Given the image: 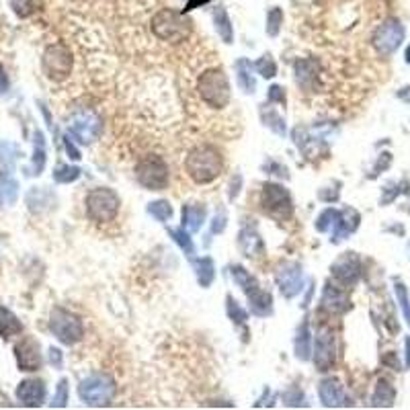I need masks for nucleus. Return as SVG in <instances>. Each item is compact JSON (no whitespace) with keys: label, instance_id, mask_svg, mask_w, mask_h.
Wrapping results in <instances>:
<instances>
[{"label":"nucleus","instance_id":"nucleus-1","mask_svg":"<svg viewBox=\"0 0 410 410\" xmlns=\"http://www.w3.org/2000/svg\"><path fill=\"white\" fill-rule=\"evenodd\" d=\"M185 171L191 176V181L197 185H207L214 183L217 176L224 171V158L222 152L210 146V144H201L195 146L189 156L185 160Z\"/></svg>","mask_w":410,"mask_h":410},{"label":"nucleus","instance_id":"nucleus-2","mask_svg":"<svg viewBox=\"0 0 410 410\" xmlns=\"http://www.w3.org/2000/svg\"><path fill=\"white\" fill-rule=\"evenodd\" d=\"M118 394L115 380L109 373H93L79 386L80 400L89 406H109Z\"/></svg>","mask_w":410,"mask_h":410},{"label":"nucleus","instance_id":"nucleus-3","mask_svg":"<svg viewBox=\"0 0 410 410\" xmlns=\"http://www.w3.org/2000/svg\"><path fill=\"white\" fill-rule=\"evenodd\" d=\"M197 91L199 97L214 109H224L230 103V80L222 68L205 70L197 82Z\"/></svg>","mask_w":410,"mask_h":410},{"label":"nucleus","instance_id":"nucleus-4","mask_svg":"<svg viewBox=\"0 0 410 410\" xmlns=\"http://www.w3.org/2000/svg\"><path fill=\"white\" fill-rule=\"evenodd\" d=\"M152 31L158 40L169 41V43H181L189 38L191 23H189V19H185V15L176 13V11L162 8L152 19Z\"/></svg>","mask_w":410,"mask_h":410},{"label":"nucleus","instance_id":"nucleus-5","mask_svg":"<svg viewBox=\"0 0 410 410\" xmlns=\"http://www.w3.org/2000/svg\"><path fill=\"white\" fill-rule=\"evenodd\" d=\"M261 207L275 222H287L293 215L292 195L283 185L277 183H265L261 191Z\"/></svg>","mask_w":410,"mask_h":410},{"label":"nucleus","instance_id":"nucleus-6","mask_svg":"<svg viewBox=\"0 0 410 410\" xmlns=\"http://www.w3.org/2000/svg\"><path fill=\"white\" fill-rule=\"evenodd\" d=\"M84 205H86V215H89L93 222L103 224V222L115 220L121 201H119V195L113 189H109V187H98V189H93V191L86 195Z\"/></svg>","mask_w":410,"mask_h":410},{"label":"nucleus","instance_id":"nucleus-7","mask_svg":"<svg viewBox=\"0 0 410 410\" xmlns=\"http://www.w3.org/2000/svg\"><path fill=\"white\" fill-rule=\"evenodd\" d=\"M50 331L64 345H76L84 336V324L76 314L68 312L64 308H54L50 316Z\"/></svg>","mask_w":410,"mask_h":410},{"label":"nucleus","instance_id":"nucleus-8","mask_svg":"<svg viewBox=\"0 0 410 410\" xmlns=\"http://www.w3.org/2000/svg\"><path fill=\"white\" fill-rule=\"evenodd\" d=\"M137 183L150 191H162L169 187V164L160 156H146L136 166Z\"/></svg>","mask_w":410,"mask_h":410},{"label":"nucleus","instance_id":"nucleus-9","mask_svg":"<svg viewBox=\"0 0 410 410\" xmlns=\"http://www.w3.org/2000/svg\"><path fill=\"white\" fill-rule=\"evenodd\" d=\"M68 134L76 137L80 144H93L103 134V119L93 109H79L70 115Z\"/></svg>","mask_w":410,"mask_h":410},{"label":"nucleus","instance_id":"nucleus-10","mask_svg":"<svg viewBox=\"0 0 410 410\" xmlns=\"http://www.w3.org/2000/svg\"><path fill=\"white\" fill-rule=\"evenodd\" d=\"M41 66H43V72H45L47 79L62 82V80L68 79L70 72H72V54L64 43L50 45L43 54Z\"/></svg>","mask_w":410,"mask_h":410},{"label":"nucleus","instance_id":"nucleus-11","mask_svg":"<svg viewBox=\"0 0 410 410\" xmlns=\"http://www.w3.org/2000/svg\"><path fill=\"white\" fill-rule=\"evenodd\" d=\"M404 41V27L398 19H386L375 31H373V38L371 43L375 47L377 54L382 56H392Z\"/></svg>","mask_w":410,"mask_h":410},{"label":"nucleus","instance_id":"nucleus-12","mask_svg":"<svg viewBox=\"0 0 410 410\" xmlns=\"http://www.w3.org/2000/svg\"><path fill=\"white\" fill-rule=\"evenodd\" d=\"M275 281L279 285V290L283 293V297L292 300L297 293L304 290V273H302V265L295 261H283L277 265L275 269Z\"/></svg>","mask_w":410,"mask_h":410},{"label":"nucleus","instance_id":"nucleus-13","mask_svg":"<svg viewBox=\"0 0 410 410\" xmlns=\"http://www.w3.org/2000/svg\"><path fill=\"white\" fill-rule=\"evenodd\" d=\"M312 359L318 371L332 370V365L336 361V345H334V334L331 329H320L316 332Z\"/></svg>","mask_w":410,"mask_h":410},{"label":"nucleus","instance_id":"nucleus-14","mask_svg":"<svg viewBox=\"0 0 410 410\" xmlns=\"http://www.w3.org/2000/svg\"><path fill=\"white\" fill-rule=\"evenodd\" d=\"M331 273L334 281H338L345 287H351L361 277V258L357 256V253H345L332 263Z\"/></svg>","mask_w":410,"mask_h":410},{"label":"nucleus","instance_id":"nucleus-15","mask_svg":"<svg viewBox=\"0 0 410 410\" xmlns=\"http://www.w3.org/2000/svg\"><path fill=\"white\" fill-rule=\"evenodd\" d=\"M15 359L21 371H38L43 363L40 351V343L31 336L21 338L15 345Z\"/></svg>","mask_w":410,"mask_h":410},{"label":"nucleus","instance_id":"nucleus-16","mask_svg":"<svg viewBox=\"0 0 410 410\" xmlns=\"http://www.w3.org/2000/svg\"><path fill=\"white\" fill-rule=\"evenodd\" d=\"M318 396H320V402L326 409H338V406H349L351 404V398H347L343 384L334 377H326V380L320 382Z\"/></svg>","mask_w":410,"mask_h":410},{"label":"nucleus","instance_id":"nucleus-17","mask_svg":"<svg viewBox=\"0 0 410 410\" xmlns=\"http://www.w3.org/2000/svg\"><path fill=\"white\" fill-rule=\"evenodd\" d=\"M17 400L27 409H38L45 400V386L41 380H23L17 386Z\"/></svg>","mask_w":410,"mask_h":410},{"label":"nucleus","instance_id":"nucleus-18","mask_svg":"<svg viewBox=\"0 0 410 410\" xmlns=\"http://www.w3.org/2000/svg\"><path fill=\"white\" fill-rule=\"evenodd\" d=\"M320 306L326 314H345L351 308V297L349 293L341 287H332L326 285L324 292H322V300H320Z\"/></svg>","mask_w":410,"mask_h":410},{"label":"nucleus","instance_id":"nucleus-19","mask_svg":"<svg viewBox=\"0 0 410 410\" xmlns=\"http://www.w3.org/2000/svg\"><path fill=\"white\" fill-rule=\"evenodd\" d=\"M359 222H361V215L357 210H353V207H347V210H343L338 217H336V222H334V232H332L331 242L332 244H338V242H343L345 238L349 234H353L357 228H359Z\"/></svg>","mask_w":410,"mask_h":410},{"label":"nucleus","instance_id":"nucleus-20","mask_svg":"<svg viewBox=\"0 0 410 410\" xmlns=\"http://www.w3.org/2000/svg\"><path fill=\"white\" fill-rule=\"evenodd\" d=\"M238 249L249 258H261L265 254V242L254 226H244L238 234Z\"/></svg>","mask_w":410,"mask_h":410},{"label":"nucleus","instance_id":"nucleus-21","mask_svg":"<svg viewBox=\"0 0 410 410\" xmlns=\"http://www.w3.org/2000/svg\"><path fill=\"white\" fill-rule=\"evenodd\" d=\"M295 80L304 91H314L318 84V62L316 59H297L295 62Z\"/></svg>","mask_w":410,"mask_h":410},{"label":"nucleus","instance_id":"nucleus-22","mask_svg":"<svg viewBox=\"0 0 410 410\" xmlns=\"http://www.w3.org/2000/svg\"><path fill=\"white\" fill-rule=\"evenodd\" d=\"M246 297H249V306H251V312L254 316H261V318L271 316V312H273V297H271V293L261 290V285H256L254 290L246 293Z\"/></svg>","mask_w":410,"mask_h":410},{"label":"nucleus","instance_id":"nucleus-23","mask_svg":"<svg viewBox=\"0 0 410 410\" xmlns=\"http://www.w3.org/2000/svg\"><path fill=\"white\" fill-rule=\"evenodd\" d=\"M207 217V210L205 205L199 203H189L183 207V228H187L189 232H199L203 222Z\"/></svg>","mask_w":410,"mask_h":410},{"label":"nucleus","instance_id":"nucleus-24","mask_svg":"<svg viewBox=\"0 0 410 410\" xmlns=\"http://www.w3.org/2000/svg\"><path fill=\"white\" fill-rule=\"evenodd\" d=\"M396 400V390L388 380H377L375 390L371 396V406L375 409H390Z\"/></svg>","mask_w":410,"mask_h":410},{"label":"nucleus","instance_id":"nucleus-25","mask_svg":"<svg viewBox=\"0 0 410 410\" xmlns=\"http://www.w3.org/2000/svg\"><path fill=\"white\" fill-rule=\"evenodd\" d=\"M236 80H238V86L242 89V93L246 95H253L256 91V80L253 76V66L246 58H240L236 62Z\"/></svg>","mask_w":410,"mask_h":410},{"label":"nucleus","instance_id":"nucleus-26","mask_svg":"<svg viewBox=\"0 0 410 410\" xmlns=\"http://www.w3.org/2000/svg\"><path fill=\"white\" fill-rule=\"evenodd\" d=\"M21 332H23V324H21L19 318L8 308L0 306V336L4 341H11L13 336H17Z\"/></svg>","mask_w":410,"mask_h":410},{"label":"nucleus","instance_id":"nucleus-27","mask_svg":"<svg viewBox=\"0 0 410 410\" xmlns=\"http://www.w3.org/2000/svg\"><path fill=\"white\" fill-rule=\"evenodd\" d=\"M310 343H312V334H310V329H308V322H302V326L295 332V343H293L295 357L300 361H308L310 359V353H312Z\"/></svg>","mask_w":410,"mask_h":410},{"label":"nucleus","instance_id":"nucleus-28","mask_svg":"<svg viewBox=\"0 0 410 410\" xmlns=\"http://www.w3.org/2000/svg\"><path fill=\"white\" fill-rule=\"evenodd\" d=\"M193 269H195V275H197V281H199V285H201V287H210V285H212V281H214V277H215L214 261H212L210 256H201V258H195V261H193Z\"/></svg>","mask_w":410,"mask_h":410},{"label":"nucleus","instance_id":"nucleus-29","mask_svg":"<svg viewBox=\"0 0 410 410\" xmlns=\"http://www.w3.org/2000/svg\"><path fill=\"white\" fill-rule=\"evenodd\" d=\"M214 23L215 31L220 33V38L224 40V43H232V40H234V29H232L230 17H228V13H226L224 6H217L214 11Z\"/></svg>","mask_w":410,"mask_h":410},{"label":"nucleus","instance_id":"nucleus-30","mask_svg":"<svg viewBox=\"0 0 410 410\" xmlns=\"http://www.w3.org/2000/svg\"><path fill=\"white\" fill-rule=\"evenodd\" d=\"M33 137H35V139H33L35 150H33V162H31V169H29L27 175L40 176L41 171H43V166H45V139H43V134H41V132H35Z\"/></svg>","mask_w":410,"mask_h":410},{"label":"nucleus","instance_id":"nucleus-31","mask_svg":"<svg viewBox=\"0 0 410 410\" xmlns=\"http://www.w3.org/2000/svg\"><path fill=\"white\" fill-rule=\"evenodd\" d=\"M261 119H263V123H265L271 132H275L277 136L283 137L287 134L285 119H283V115H279L277 111H273V109H263V111H261Z\"/></svg>","mask_w":410,"mask_h":410},{"label":"nucleus","instance_id":"nucleus-32","mask_svg":"<svg viewBox=\"0 0 410 410\" xmlns=\"http://www.w3.org/2000/svg\"><path fill=\"white\" fill-rule=\"evenodd\" d=\"M230 275H232V279L236 281V285H238V287H240V290H242L244 293H249L251 290H254V287L258 285L253 275L249 273L244 267H240V265L230 267Z\"/></svg>","mask_w":410,"mask_h":410},{"label":"nucleus","instance_id":"nucleus-33","mask_svg":"<svg viewBox=\"0 0 410 410\" xmlns=\"http://www.w3.org/2000/svg\"><path fill=\"white\" fill-rule=\"evenodd\" d=\"M17 195H19V185L17 181H13L11 176H2L0 178V197L4 203L13 205L17 201Z\"/></svg>","mask_w":410,"mask_h":410},{"label":"nucleus","instance_id":"nucleus-34","mask_svg":"<svg viewBox=\"0 0 410 410\" xmlns=\"http://www.w3.org/2000/svg\"><path fill=\"white\" fill-rule=\"evenodd\" d=\"M79 166H70V164H58L56 166V171H54V181L56 183H62V185H66V183H74L76 178L80 176Z\"/></svg>","mask_w":410,"mask_h":410},{"label":"nucleus","instance_id":"nucleus-35","mask_svg":"<svg viewBox=\"0 0 410 410\" xmlns=\"http://www.w3.org/2000/svg\"><path fill=\"white\" fill-rule=\"evenodd\" d=\"M169 234L173 236L176 244L181 246V251L185 254H193L195 253V246H193V240L189 232H185V228H169Z\"/></svg>","mask_w":410,"mask_h":410},{"label":"nucleus","instance_id":"nucleus-36","mask_svg":"<svg viewBox=\"0 0 410 410\" xmlns=\"http://www.w3.org/2000/svg\"><path fill=\"white\" fill-rule=\"evenodd\" d=\"M148 214L152 215V217H156L158 222H166V220H171V215H173V207H171L169 201L160 199V201L148 203Z\"/></svg>","mask_w":410,"mask_h":410},{"label":"nucleus","instance_id":"nucleus-37","mask_svg":"<svg viewBox=\"0 0 410 410\" xmlns=\"http://www.w3.org/2000/svg\"><path fill=\"white\" fill-rule=\"evenodd\" d=\"M254 68H256V72L263 76V79H273L275 74H277V64H275V59L269 56V54H265L263 58H258V62L254 64Z\"/></svg>","mask_w":410,"mask_h":410},{"label":"nucleus","instance_id":"nucleus-38","mask_svg":"<svg viewBox=\"0 0 410 410\" xmlns=\"http://www.w3.org/2000/svg\"><path fill=\"white\" fill-rule=\"evenodd\" d=\"M226 308H228V316L232 318V322H236V324H244L246 322L249 314H246V310L240 308V304L236 302L232 295L226 297Z\"/></svg>","mask_w":410,"mask_h":410},{"label":"nucleus","instance_id":"nucleus-39","mask_svg":"<svg viewBox=\"0 0 410 410\" xmlns=\"http://www.w3.org/2000/svg\"><path fill=\"white\" fill-rule=\"evenodd\" d=\"M281 25H283V11L275 6V8L269 11V15H267V33H269L271 38L279 35Z\"/></svg>","mask_w":410,"mask_h":410},{"label":"nucleus","instance_id":"nucleus-40","mask_svg":"<svg viewBox=\"0 0 410 410\" xmlns=\"http://www.w3.org/2000/svg\"><path fill=\"white\" fill-rule=\"evenodd\" d=\"M341 212H336V210H324L322 214L318 215V220H316V230L318 232H326L331 226H334V222H336V217H338Z\"/></svg>","mask_w":410,"mask_h":410},{"label":"nucleus","instance_id":"nucleus-41","mask_svg":"<svg viewBox=\"0 0 410 410\" xmlns=\"http://www.w3.org/2000/svg\"><path fill=\"white\" fill-rule=\"evenodd\" d=\"M396 297H398V302H400V308H402V312L406 316V320H409L410 324V302H409V292H406V285L404 283H400V281H396Z\"/></svg>","mask_w":410,"mask_h":410},{"label":"nucleus","instance_id":"nucleus-42","mask_svg":"<svg viewBox=\"0 0 410 410\" xmlns=\"http://www.w3.org/2000/svg\"><path fill=\"white\" fill-rule=\"evenodd\" d=\"M11 2V8L15 11L17 17H29L33 13V0H8Z\"/></svg>","mask_w":410,"mask_h":410},{"label":"nucleus","instance_id":"nucleus-43","mask_svg":"<svg viewBox=\"0 0 410 410\" xmlns=\"http://www.w3.org/2000/svg\"><path fill=\"white\" fill-rule=\"evenodd\" d=\"M66 402H68V380H59L56 396H54V400H52V406H56V409H64V406H66Z\"/></svg>","mask_w":410,"mask_h":410},{"label":"nucleus","instance_id":"nucleus-44","mask_svg":"<svg viewBox=\"0 0 410 410\" xmlns=\"http://www.w3.org/2000/svg\"><path fill=\"white\" fill-rule=\"evenodd\" d=\"M283 402H285L287 406H302V404H304V394L297 390V388H292V390L283 394Z\"/></svg>","mask_w":410,"mask_h":410},{"label":"nucleus","instance_id":"nucleus-45","mask_svg":"<svg viewBox=\"0 0 410 410\" xmlns=\"http://www.w3.org/2000/svg\"><path fill=\"white\" fill-rule=\"evenodd\" d=\"M269 103H281V105H285V93H283L281 86L273 84V86L269 89Z\"/></svg>","mask_w":410,"mask_h":410},{"label":"nucleus","instance_id":"nucleus-46","mask_svg":"<svg viewBox=\"0 0 410 410\" xmlns=\"http://www.w3.org/2000/svg\"><path fill=\"white\" fill-rule=\"evenodd\" d=\"M392 162V154H388V152H384L382 154V158L377 160V164H375V169H373V173H371V176L380 175V171H384V169H388Z\"/></svg>","mask_w":410,"mask_h":410},{"label":"nucleus","instance_id":"nucleus-47","mask_svg":"<svg viewBox=\"0 0 410 410\" xmlns=\"http://www.w3.org/2000/svg\"><path fill=\"white\" fill-rule=\"evenodd\" d=\"M224 228H226V214L215 215L214 224H212V232L220 234V232H224Z\"/></svg>","mask_w":410,"mask_h":410},{"label":"nucleus","instance_id":"nucleus-48","mask_svg":"<svg viewBox=\"0 0 410 410\" xmlns=\"http://www.w3.org/2000/svg\"><path fill=\"white\" fill-rule=\"evenodd\" d=\"M64 146H66V152L70 154V158H72V160H79V158H80L79 148H76V146H74V144L70 142V136L64 137Z\"/></svg>","mask_w":410,"mask_h":410},{"label":"nucleus","instance_id":"nucleus-49","mask_svg":"<svg viewBox=\"0 0 410 410\" xmlns=\"http://www.w3.org/2000/svg\"><path fill=\"white\" fill-rule=\"evenodd\" d=\"M240 185H242V176L236 175L234 178H232V183H230V191H228V197H230V199H236V197H238Z\"/></svg>","mask_w":410,"mask_h":410},{"label":"nucleus","instance_id":"nucleus-50","mask_svg":"<svg viewBox=\"0 0 410 410\" xmlns=\"http://www.w3.org/2000/svg\"><path fill=\"white\" fill-rule=\"evenodd\" d=\"M50 363L58 370L62 368V351L59 349H54V347L50 349Z\"/></svg>","mask_w":410,"mask_h":410},{"label":"nucleus","instance_id":"nucleus-51","mask_svg":"<svg viewBox=\"0 0 410 410\" xmlns=\"http://www.w3.org/2000/svg\"><path fill=\"white\" fill-rule=\"evenodd\" d=\"M265 169H269V171H275L273 175L285 176V178H287V169H285V166H279V164H277V162H273V160H271L269 164H265Z\"/></svg>","mask_w":410,"mask_h":410},{"label":"nucleus","instance_id":"nucleus-52","mask_svg":"<svg viewBox=\"0 0 410 410\" xmlns=\"http://www.w3.org/2000/svg\"><path fill=\"white\" fill-rule=\"evenodd\" d=\"M6 91H8V79H6V74L0 66V95H4Z\"/></svg>","mask_w":410,"mask_h":410},{"label":"nucleus","instance_id":"nucleus-53","mask_svg":"<svg viewBox=\"0 0 410 410\" xmlns=\"http://www.w3.org/2000/svg\"><path fill=\"white\" fill-rule=\"evenodd\" d=\"M207 2H212V0H189L185 11H193V8H197V6H199V4H207Z\"/></svg>","mask_w":410,"mask_h":410},{"label":"nucleus","instance_id":"nucleus-54","mask_svg":"<svg viewBox=\"0 0 410 410\" xmlns=\"http://www.w3.org/2000/svg\"><path fill=\"white\" fill-rule=\"evenodd\" d=\"M406 368H410V336L406 338Z\"/></svg>","mask_w":410,"mask_h":410},{"label":"nucleus","instance_id":"nucleus-55","mask_svg":"<svg viewBox=\"0 0 410 410\" xmlns=\"http://www.w3.org/2000/svg\"><path fill=\"white\" fill-rule=\"evenodd\" d=\"M406 62H409V64H410V45H409V47H406Z\"/></svg>","mask_w":410,"mask_h":410}]
</instances>
